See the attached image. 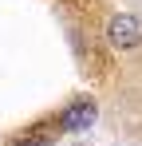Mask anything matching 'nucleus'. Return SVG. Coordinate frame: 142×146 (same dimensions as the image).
Listing matches in <instances>:
<instances>
[{
    "instance_id": "2",
    "label": "nucleus",
    "mask_w": 142,
    "mask_h": 146,
    "mask_svg": "<svg viewBox=\"0 0 142 146\" xmlns=\"http://www.w3.org/2000/svg\"><path fill=\"white\" fill-rule=\"evenodd\" d=\"M95 115H99V107H95L91 99H75V103H67V107H63L59 126H63V130H87V126L95 122Z\"/></svg>"
},
{
    "instance_id": "1",
    "label": "nucleus",
    "mask_w": 142,
    "mask_h": 146,
    "mask_svg": "<svg viewBox=\"0 0 142 146\" xmlns=\"http://www.w3.org/2000/svg\"><path fill=\"white\" fill-rule=\"evenodd\" d=\"M107 40H111L115 48H134V44H142V20L130 16V12L115 16V20L107 24Z\"/></svg>"
}]
</instances>
